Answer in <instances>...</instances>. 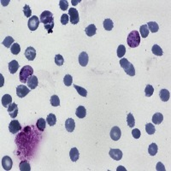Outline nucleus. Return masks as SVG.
Returning <instances> with one entry per match:
<instances>
[{
    "mask_svg": "<svg viewBox=\"0 0 171 171\" xmlns=\"http://www.w3.org/2000/svg\"><path fill=\"white\" fill-rule=\"evenodd\" d=\"M69 21V15L67 14H63L62 15V17H61V23L63 25H66Z\"/></svg>",
    "mask_w": 171,
    "mask_h": 171,
    "instance_id": "obj_46",
    "label": "nucleus"
},
{
    "mask_svg": "<svg viewBox=\"0 0 171 171\" xmlns=\"http://www.w3.org/2000/svg\"><path fill=\"white\" fill-rule=\"evenodd\" d=\"M14 43V39L11 36H7L3 41V45L6 47V48H10L12 46V44Z\"/></svg>",
    "mask_w": 171,
    "mask_h": 171,
    "instance_id": "obj_29",
    "label": "nucleus"
},
{
    "mask_svg": "<svg viewBox=\"0 0 171 171\" xmlns=\"http://www.w3.org/2000/svg\"><path fill=\"white\" fill-rule=\"evenodd\" d=\"M81 2V0H77V1H74V0H72V4L73 5H76L78 3H80Z\"/></svg>",
    "mask_w": 171,
    "mask_h": 171,
    "instance_id": "obj_49",
    "label": "nucleus"
},
{
    "mask_svg": "<svg viewBox=\"0 0 171 171\" xmlns=\"http://www.w3.org/2000/svg\"><path fill=\"white\" fill-rule=\"evenodd\" d=\"M46 122L50 126H54L57 122V117L54 114H49L46 117Z\"/></svg>",
    "mask_w": 171,
    "mask_h": 171,
    "instance_id": "obj_30",
    "label": "nucleus"
},
{
    "mask_svg": "<svg viewBox=\"0 0 171 171\" xmlns=\"http://www.w3.org/2000/svg\"><path fill=\"white\" fill-rule=\"evenodd\" d=\"M109 154L110 157L116 161H120L122 158V152L119 149H110Z\"/></svg>",
    "mask_w": 171,
    "mask_h": 171,
    "instance_id": "obj_10",
    "label": "nucleus"
},
{
    "mask_svg": "<svg viewBox=\"0 0 171 171\" xmlns=\"http://www.w3.org/2000/svg\"><path fill=\"white\" fill-rule=\"evenodd\" d=\"M1 3H2V4H3V5H4V6H5V5H7V4H8V3H9V2H3V1H1Z\"/></svg>",
    "mask_w": 171,
    "mask_h": 171,
    "instance_id": "obj_50",
    "label": "nucleus"
},
{
    "mask_svg": "<svg viewBox=\"0 0 171 171\" xmlns=\"http://www.w3.org/2000/svg\"><path fill=\"white\" fill-rule=\"evenodd\" d=\"M122 136V132H121V129L119 127H113L110 130V138L116 141V140H119L120 138Z\"/></svg>",
    "mask_w": 171,
    "mask_h": 171,
    "instance_id": "obj_9",
    "label": "nucleus"
},
{
    "mask_svg": "<svg viewBox=\"0 0 171 171\" xmlns=\"http://www.w3.org/2000/svg\"><path fill=\"white\" fill-rule=\"evenodd\" d=\"M69 20L72 24L75 25L79 22L80 17H79V13L78 10L75 8H70L69 10Z\"/></svg>",
    "mask_w": 171,
    "mask_h": 171,
    "instance_id": "obj_5",
    "label": "nucleus"
},
{
    "mask_svg": "<svg viewBox=\"0 0 171 171\" xmlns=\"http://www.w3.org/2000/svg\"><path fill=\"white\" fill-rule=\"evenodd\" d=\"M44 27L48 31V33H52V29L54 27V21H51L48 24H45Z\"/></svg>",
    "mask_w": 171,
    "mask_h": 171,
    "instance_id": "obj_44",
    "label": "nucleus"
},
{
    "mask_svg": "<svg viewBox=\"0 0 171 171\" xmlns=\"http://www.w3.org/2000/svg\"><path fill=\"white\" fill-rule=\"evenodd\" d=\"M127 123L129 128H134L135 125V120L132 113H128L127 116Z\"/></svg>",
    "mask_w": 171,
    "mask_h": 171,
    "instance_id": "obj_32",
    "label": "nucleus"
},
{
    "mask_svg": "<svg viewBox=\"0 0 171 171\" xmlns=\"http://www.w3.org/2000/svg\"><path fill=\"white\" fill-rule=\"evenodd\" d=\"M33 69L31 66H28V65L24 66L20 71V75H19L20 81L22 83L27 82V80L33 75Z\"/></svg>",
    "mask_w": 171,
    "mask_h": 171,
    "instance_id": "obj_2",
    "label": "nucleus"
},
{
    "mask_svg": "<svg viewBox=\"0 0 171 171\" xmlns=\"http://www.w3.org/2000/svg\"><path fill=\"white\" fill-rule=\"evenodd\" d=\"M75 115L78 118H84L86 115V108L84 106H79L77 109H76V112H75Z\"/></svg>",
    "mask_w": 171,
    "mask_h": 171,
    "instance_id": "obj_21",
    "label": "nucleus"
},
{
    "mask_svg": "<svg viewBox=\"0 0 171 171\" xmlns=\"http://www.w3.org/2000/svg\"><path fill=\"white\" fill-rule=\"evenodd\" d=\"M63 82L65 84V86H70L72 85V82H73V78L70 75H66L63 78Z\"/></svg>",
    "mask_w": 171,
    "mask_h": 171,
    "instance_id": "obj_39",
    "label": "nucleus"
},
{
    "mask_svg": "<svg viewBox=\"0 0 171 171\" xmlns=\"http://www.w3.org/2000/svg\"><path fill=\"white\" fill-rule=\"evenodd\" d=\"M147 27H148V29H150V31L152 33H157L159 29L158 23L155 21H149L147 23Z\"/></svg>",
    "mask_w": 171,
    "mask_h": 171,
    "instance_id": "obj_26",
    "label": "nucleus"
},
{
    "mask_svg": "<svg viewBox=\"0 0 171 171\" xmlns=\"http://www.w3.org/2000/svg\"><path fill=\"white\" fill-rule=\"evenodd\" d=\"M158 147L157 144L155 143H152L148 147V152L151 156H155L158 153Z\"/></svg>",
    "mask_w": 171,
    "mask_h": 171,
    "instance_id": "obj_25",
    "label": "nucleus"
},
{
    "mask_svg": "<svg viewBox=\"0 0 171 171\" xmlns=\"http://www.w3.org/2000/svg\"><path fill=\"white\" fill-rule=\"evenodd\" d=\"M125 53H126V48H125V46L122 45H120L118 46V48H117V57L119 58H122V57H123V56L125 55Z\"/></svg>",
    "mask_w": 171,
    "mask_h": 171,
    "instance_id": "obj_37",
    "label": "nucleus"
},
{
    "mask_svg": "<svg viewBox=\"0 0 171 171\" xmlns=\"http://www.w3.org/2000/svg\"><path fill=\"white\" fill-rule=\"evenodd\" d=\"M39 21H40V20H39L38 16H36V15L31 16V17L29 18V20H28V22H27L28 28H29L31 31H35V30L38 28L39 25Z\"/></svg>",
    "mask_w": 171,
    "mask_h": 171,
    "instance_id": "obj_6",
    "label": "nucleus"
},
{
    "mask_svg": "<svg viewBox=\"0 0 171 171\" xmlns=\"http://www.w3.org/2000/svg\"><path fill=\"white\" fill-rule=\"evenodd\" d=\"M120 65L121 67L124 69L127 75L129 76H134L135 75V69L134 65L129 63V61L127 58H122L120 60Z\"/></svg>",
    "mask_w": 171,
    "mask_h": 171,
    "instance_id": "obj_3",
    "label": "nucleus"
},
{
    "mask_svg": "<svg viewBox=\"0 0 171 171\" xmlns=\"http://www.w3.org/2000/svg\"><path fill=\"white\" fill-rule=\"evenodd\" d=\"M145 92H146V97H151L153 92H154V88L152 85H147L146 89H145Z\"/></svg>",
    "mask_w": 171,
    "mask_h": 171,
    "instance_id": "obj_41",
    "label": "nucleus"
},
{
    "mask_svg": "<svg viewBox=\"0 0 171 171\" xmlns=\"http://www.w3.org/2000/svg\"><path fill=\"white\" fill-rule=\"evenodd\" d=\"M117 171H120V170H126V169H124V167H122V166H119L118 168H117Z\"/></svg>",
    "mask_w": 171,
    "mask_h": 171,
    "instance_id": "obj_48",
    "label": "nucleus"
},
{
    "mask_svg": "<svg viewBox=\"0 0 171 171\" xmlns=\"http://www.w3.org/2000/svg\"><path fill=\"white\" fill-rule=\"evenodd\" d=\"M23 13H24V15H25L27 17H30V16H31L32 10H31L30 7H29L27 4H25V5H24V8H23Z\"/></svg>",
    "mask_w": 171,
    "mask_h": 171,
    "instance_id": "obj_42",
    "label": "nucleus"
},
{
    "mask_svg": "<svg viewBox=\"0 0 171 171\" xmlns=\"http://www.w3.org/2000/svg\"><path fill=\"white\" fill-rule=\"evenodd\" d=\"M19 168L21 171H30L31 167L27 161H21L19 164Z\"/></svg>",
    "mask_w": 171,
    "mask_h": 171,
    "instance_id": "obj_27",
    "label": "nucleus"
},
{
    "mask_svg": "<svg viewBox=\"0 0 171 171\" xmlns=\"http://www.w3.org/2000/svg\"><path fill=\"white\" fill-rule=\"evenodd\" d=\"M159 96H160V98H161L162 101L167 102L170 99V92L167 89H162L160 91V92H159Z\"/></svg>",
    "mask_w": 171,
    "mask_h": 171,
    "instance_id": "obj_19",
    "label": "nucleus"
},
{
    "mask_svg": "<svg viewBox=\"0 0 171 171\" xmlns=\"http://www.w3.org/2000/svg\"><path fill=\"white\" fill-rule=\"evenodd\" d=\"M156 170L158 171H165V167L164 165L161 163V162H158V164H157V167H156Z\"/></svg>",
    "mask_w": 171,
    "mask_h": 171,
    "instance_id": "obj_47",
    "label": "nucleus"
},
{
    "mask_svg": "<svg viewBox=\"0 0 171 171\" xmlns=\"http://www.w3.org/2000/svg\"><path fill=\"white\" fill-rule=\"evenodd\" d=\"M69 157H70V159H71L73 162H76V161L79 159L80 153H79V151L77 150V148L73 147V148L70 150V152H69Z\"/></svg>",
    "mask_w": 171,
    "mask_h": 171,
    "instance_id": "obj_18",
    "label": "nucleus"
},
{
    "mask_svg": "<svg viewBox=\"0 0 171 171\" xmlns=\"http://www.w3.org/2000/svg\"><path fill=\"white\" fill-rule=\"evenodd\" d=\"M51 104L54 107H57L60 105V99L57 95H53L51 98Z\"/></svg>",
    "mask_w": 171,
    "mask_h": 171,
    "instance_id": "obj_35",
    "label": "nucleus"
},
{
    "mask_svg": "<svg viewBox=\"0 0 171 171\" xmlns=\"http://www.w3.org/2000/svg\"><path fill=\"white\" fill-rule=\"evenodd\" d=\"M140 34H141L142 38H147V36L149 35V29H148V27L146 24L140 26Z\"/></svg>",
    "mask_w": 171,
    "mask_h": 171,
    "instance_id": "obj_28",
    "label": "nucleus"
},
{
    "mask_svg": "<svg viewBox=\"0 0 171 171\" xmlns=\"http://www.w3.org/2000/svg\"><path fill=\"white\" fill-rule=\"evenodd\" d=\"M152 53H153L154 55H156V56H162V55L164 54V51H163L162 48H161L159 45H154L152 46Z\"/></svg>",
    "mask_w": 171,
    "mask_h": 171,
    "instance_id": "obj_31",
    "label": "nucleus"
},
{
    "mask_svg": "<svg viewBox=\"0 0 171 171\" xmlns=\"http://www.w3.org/2000/svg\"><path fill=\"white\" fill-rule=\"evenodd\" d=\"M18 68H19V63L15 60H13L9 63V70L11 74H15L17 71Z\"/></svg>",
    "mask_w": 171,
    "mask_h": 171,
    "instance_id": "obj_20",
    "label": "nucleus"
},
{
    "mask_svg": "<svg viewBox=\"0 0 171 171\" xmlns=\"http://www.w3.org/2000/svg\"><path fill=\"white\" fill-rule=\"evenodd\" d=\"M132 135L134 139H139L141 135V132L140 131V129L138 128H134L133 131H132Z\"/></svg>",
    "mask_w": 171,
    "mask_h": 171,
    "instance_id": "obj_45",
    "label": "nucleus"
},
{
    "mask_svg": "<svg viewBox=\"0 0 171 171\" xmlns=\"http://www.w3.org/2000/svg\"><path fill=\"white\" fill-rule=\"evenodd\" d=\"M8 113H9V115L12 118L16 117V116L18 114V106H17V104L15 103H12L11 104L9 105V107H8Z\"/></svg>",
    "mask_w": 171,
    "mask_h": 171,
    "instance_id": "obj_13",
    "label": "nucleus"
},
{
    "mask_svg": "<svg viewBox=\"0 0 171 171\" xmlns=\"http://www.w3.org/2000/svg\"><path fill=\"white\" fill-rule=\"evenodd\" d=\"M45 124H46V122H45V120L44 119V118H39V120H38V122H37V128H38V129L39 130V131H44L45 130Z\"/></svg>",
    "mask_w": 171,
    "mask_h": 171,
    "instance_id": "obj_33",
    "label": "nucleus"
},
{
    "mask_svg": "<svg viewBox=\"0 0 171 171\" xmlns=\"http://www.w3.org/2000/svg\"><path fill=\"white\" fill-rule=\"evenodd\" d=\"M59 6H60V9L62 10H66L69 7V3H68V1L66 0H60L59 1Z\"/></svg>",
    "mask_w": 171,
    "mask_h": 171,
    "instance_id": "obj_43",
    "label": "nucleus"
},
{
    "mask_svg": "<svg viewBox=\"0 0 171 171\" xmlns=\"http://www.w3.org/2000/svg\"><path fill=\"white\" fill-rule=\"evenodd\" d=\"M10 50H11L12 54H14V55H17V54H19V52L21 51L20 45H19L18 43H15V44H13L12 46L10 47Z\"/></svg>",
    "mask_w": 171,
    "mask_h": 171,
    "instance_id": "obj_36",
    "label": "nucleus"
},
{
    "mask_svg": "<svg viewBox=\"0 0 171 171\" xmlns=\"http://www.w3.org/2000/svg\"><path fill=\"white\" fill-rule=\"evenodd\" d=\"M25 57L27 58L28 61H33L34 60L35 57H36V51L33 47L29 46L26 49L25 51Z\"/></svg>",
    "mask_w": 171,
    "mask_h": 171,
    "instance_id": "obj_12",
    "label": "nucleus"
},
{
    "mask_svg": "<svg viewBox=\"0 0 171 171\" xmlns=\"http://www.w3.org/2000/svg\"><path fill=\"white\" fill-rule=\"evenodd\" d=\"M74 87L76 89L77 92H78L81 96H82V97H86V95H87V91H86L85 88H83V87H81V86H77V85H74Z\"/></svg>",
    "mask_w": 171,
    "mask_h": 171,
    "instance_id": "obj_34",
    "label": "nucleus"
},
{
    "mask_svg": "<svg viewBox=\"0 0 171 171\" xmlns=\"http://www.w3.org/2000/svg\"><path fill=\"white\" fill-rule=\"evenodd\" d=\"M128 45L131 48H135L140 44V35L138 31H132L128 36Z\"/></svg>",
    "mask_w": 171,
    "mask_h": 171,
    "instance_id": "obj_1",
    "label": "nucleus"
},
{
    "mask_svg": "<svg viewBox=\"0 0 171 171\" xmlns=\"http://www.w3.org/2000/svg\"><path fill=\"white\" fill-rule=\"evenodd\" d=\"M11 102H12V98H11L10 95L5 94V95L3 96V98H2V104H3V107H9V105L12 104Z\"/></svg>",
    "mask_w": 171,
    "mask_h": 171,
    "instance_id": "obj_22",
    "label": "nucleus"
},
{
    "mask_svg": "<svg viewBox=\"0 0 171 171\" xmlns=\"http://www.w3.org/2000/svg\"><path fill=\"white\" fill-rule=\"evenodd\" d=\"M13 161L9 156H5L2 159V166L4 170H10L12 169Z\"/></svg>",
    "mask_w": 171,
    "mask_h": 171,
    "instance_id": "obj_11",
    "label": "nucleus"
},
{
    "mask_svg": "<svg viewBox=\"0 0 171 171\" xmlns=\"http://www.w3.org/2000/svg\"><path fill=\"white\" fill-rule=\"evenodd\" d=\"M0 76H1V78H2V82H1V86H3V75H1Z\"/></svg>",
    "mask_w": 171,
    "mask_h": 171,
    "instance_id": "obj_51",
    "label": "nucleus"
},
{
    "mask_svg": "<svg viewBox=\"0 0 171 171\" xmlns=\"http://www.w3.org/2000/svg\"><path fill=\"white\" fill-rule=\"evenodd\" d=\"M63 63H64V59H63V56L60 55V54L56 55V57H55V63L57 65H58V66H62L63 64Z\"/></svg>",
    "mask_w": 171,
    "mask_h": 171,
    "instance_id": "obj_40",
    "label": "nucleus"
},
{
    "mask_svg": "<svg viewBox=\"0 0 171 171\" xmlns=\"http://www.w3.org/2000/svg\"><path fill=\"white\" fill-rule=\"evenodd\" d=\"M9 129L11 134H17L21 129V126L17 120H13L9 125Z\"/></svg>",
    "mask_w": 171,
    "mask_h": 171,
    "instance_id": "obj_7",
    "label": "nucleus"
},
{
    "mask_svg": "<svg viewBox=\"0 0 171 171\" xmlns=\"http://www.w3.org/2000/svg\"><path fill=\"white\" fill-rule=\"evenodd\" d=\"M104 28L106 30V31H111L113 29V27H114V24H113V21L110 20V19H105L104 21Z\"/></svg>",
    "mask_w": 171,
    "mask_h": 171,
    "instance_id": "obj_24",
    "label": "nucleus"
},
{
    "mask_svg": "<svg viewBox=\"0 0 171 171\" xmlns=\"http://www.w3.org/2000/svg\"><path fill=\"white\" fill-rule=\"evenodd\" d=\"M78 59H79V63H80V65H81L82 67H86V66L87 65L89 58H88V55H87L86 52L82 51V52L79 55V58H78Z\"/></svg>",
    "mask_w": 171,
    "mask_h": 171,
    "instance_id": "obj_14",
    "label": "nucleus"
},
{
    "mask_svg": "<svg viewBox=\"0 0 171 171\" xmlns=\"http://www.w3.org/2000/svg\"><path fill=\"white\" fill-rule=\"evenodd\" d=\"M29 92H30V89L27 88L24 85H20L16 88V95L19 98H24L25 96H27L29 93Z\"/></svg>",
    "mask_w": 171,
    "mask_h": 171,
    "instance_id": "obj_8",
    "label": "nucleus"
},
{
    "mask_svg": "<svg viewBox=\"0 0 171 171\" xmlns=\"http://www.w3.org/2000/svg\"><path fill=\"white\" fill-rule=\"evenodd\" d=\"M146 133H147L148 134L152 135V134H153L156 132V129H155V127L153 126V124H152V123H147V124L146 125Z\"/></svg>",
    "mask_w": 171,
    "mask_h": 171,
    "instance_id": "obj_38",
    "label": "nucleus"
},
{
    "mask_svg": "<svg viewBox=\"0 0 171 171\" xmlns=\"http://www.w3.org/2000/svg\"><path fill=\"white\" fill-rule=\"evenodd\" d=\"M29 89L33 90V89H35L37 86H38V84H39V81H38V78L35 76V75H32L28 80H27V82Z\"/></svg>",
    "mask_w": 171,
    "mask_h": 171,
    "instance_id": "obj_15",
    "label": "nucleus"
},
{
    "mask_svg": "<svg viewBox=\"0 0 171 171\" xmlns=\"http://www.w3.org/2000/svg\"><path fill=\"white\" fill-rule=\"evenodd\" d=\"M39 19H40V21L42 23H44V25L48 24L51 21H53V14L48 10H45L44 12H42L39 16Z\"/></svg>",
    "mask_w": 171,
    "mask_h": 171,
    "instance_id": "obj_4",
    "label": "nucleus"
},
{
    "mask_svg": "<svg viewBox=\"0 0 171 171\" xmlns=\"http://www.w3.org/2000/svg\"><path fill=\"white\" fill-rule=\"evenodd\" d=\"M75 121L74 119L72 118H69L66 120L65 122V128L67 129L68 132L71 133L75 130Z\"/></svg>",
    "mask_w": 171,
    "mask_h": 171,
    "instance_id": "obj_16",
    "label": "nucleus"
},
{
    "mask_svg": "<svg viewBox=\"0 0 171 171\" xmlns=\"http://www.w3.org/2000/svg\"><path fill=\"white\" fill-rule=\"evenodd\" d=\"M85 32H86V35H87V36H89V37H92V36H93V35H95V34H96V32H97V27H95V25H94V24H91V25H89L88 27H86V29H85Z\"/></svg>",
    "mask_w": 171,
    "mask_h": 171,
    "instance_id": "obj_17",
    "label": "nucleus"
},
{
    "mask_svg": "<svg viewBox=\"0 0 171 171\" xmlns=\"http://www.w3.org/2000/svg\"><path fill=\"white\" fill-rule=\"evenodd\" d=\"M163 120H164V116L161 113H158V112L155 113L154 116H152V122H153L154 124L158 125L163 122Z\"/></svg>",
    "mask_w": 171,
    "mask_h": 171,
    "instance_id": "obj_23",
    "label": "nucleus"
}]
</instances>
